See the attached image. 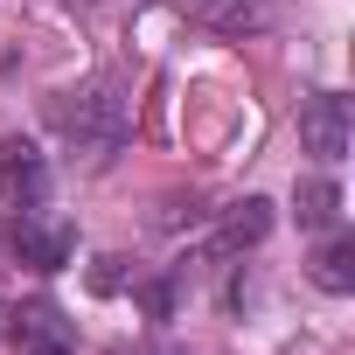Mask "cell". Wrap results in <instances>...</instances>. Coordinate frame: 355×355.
<instances>
[{"label": "cell", "instance_id": "cell-1", "mask_svg": "<svg viewBox=\"0 0 355 355\" xmlns=\"http://www.w3.org/2000/svg\"><path fill=\"white\" fill-rule=\"evenodd\" d=\"M49 125L77 146V153H91V160H105L119 139H125V125H132V112H125V98L112 91V84H77V91H63V98H49Z\"/></svg>", "mask_w": 355, "mask_h": 355}, {"label": "cell", "instance_id": "cell-6", "mask_svg": "<svg viewBox=\"0 0 355 355\" xmlns=\"http://www.w3.org/2000/svg\"><path fill=\"white\" fill-rule=\"evenodd\" d=\"M293 209H300L306 230H334V216H341V189L327 182V174H306V182L293 189Z\"/></svg>", "mask_w": 355, "mask_h": 355}, {"label": "cell", "instance_id": "cell-9", "mask_svg": "<svg viewBox=\"0 0 355 355\" xmlns=\"http://www.w3.org/2000/svg\"><path fill=\"white\" fill-rule=\"evenodd\" d=\"M196 8H209V0H196Z\"/></svg>", "mask_w": 355, "mask_h": 355}, {"label": "cell", "instance_id": "cell-4", "mask_svg": "<svg viewBox=\"0 0 355 355\" xmlns=\"http://www.w3.org/2000/svg\"><path fill=\"white\" fill-rule=\"evenodd\" d=\"M15 348L21 355H56V348H70V320L56 306H21L15 313Z\"/></svg>", "mask_w": 355, "mask_h": 355}, {"label": "cell", "instance_id": "cell-7", "mask_svg": "<svg viewBox=\"0 0 355 355\" xmlns=\"http://www.w3.org/2000/svg\"><path fill=\"white\" fill-rule=\"evenodd\" d=\"M313 286H320V293H355V237L320 244V258H313Z\"/></svg>", "mask_w": 355, "mask_h": 355}, {"label": "cell", "instance_id": "cell-3", "mask_svg": "<svg viewBox=\"0 0 355 355\" xmlns=\"http://www.w3.org/2000/svg\"><path fill=\"white\" fill-rule=\"evenodd\" d=\"M348 139H355V119H348V98L341 91H320L306 112H300V146L320 160V167H334L341 153H348Z\"/></svg>", "mask_w": 355, "mask_h": 355}, {"label": "cell", "instance_id": "cell-5", "mask_svg": "<svg viewBox=\"0 0 355 355\" xmlns=\"http://www.w3.org/2000/svg\"><path fill=\"white\" fill-rule=\"evenodd\" d=\"M0 182H8L21 202H42V182H49V174H42V153H35L28 139H0Z\"/></svg>", "mask_w": 355, "mask_h": 355}, {"label": "cell", "instance_id": "cell-2", "mask_svg": "<svg viewBox=\"0 0 355 355\" xmlns=\"http://www.w3.org/2000/svg\"><path fill=\"white\" fill-rule=\"evenodd\" d=\"M70 223L63 216H49L42 202H21V216L8 223V251L21 258V265H35V272H56V265H70Z\"/></svg>", "mask_w": 355, "mask_h": 355}, {"label": "cell", "instance_id": "cell-8", "mask_svg": "<svg viewBox=\"0 0 355 355\" xmlns=\"http://www.w3.org/2000/svg\"><path fill=\"white\" fill-rule=\"evenodd\" d=\"M265 230H272V202H258V196H244V202H237V209L223 216V244H230V251L258 244Z\"/></svg>", "mask_w": 355, "mask_h": 355}, {"label": "cell", "instance_id": "cell-10", "mask_svg": "<svg viewBox=\"0 0 355 355\" xmlns=\"http://www.w3.org/2000/svg\"><path fill=\"white\" fill-rule=\"evenodd\" d=\"M56 355H70V348H56Z\"/></svg>", "mask_w": 355, "mask_h": 355}]
</instances>
